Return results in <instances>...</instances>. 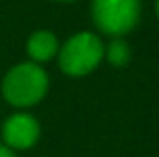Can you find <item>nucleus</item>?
I'll return each mask as SVG.
<instances>
[{
  "label": "nucleus",
  "mask_w": 159,
  "mask_h": 157,
  "mask_svg": "<svg viewBox=\"0 0 159 157\" xmlns=\"http://www.w3.org/2000/svg\"><path fill=\"white\" fill-rule=\"evenodd\" d=\"M48 77L39 63H20L6 73L2 95L14 107H30L47 95Z\"/></svg>",
  "instance_id": "nucleus-1"
},
{
  "label": "nucleus",
  "mask_w": 159,
  "mask_h": 157,
  "mask_svg": "<svg viewBox=\"0 0 159 157\" xmlns=\"http://www.w3.org/2000/svg\"><path fill=\"white\" fill-rule=\"evenodd\" d=\"M105 56L101 38L93 32H79L62 44L58 52V67L70 77H83L99 67Z\"/></svg>",
  "instance_id": "nucleus-2"
},
{
  "label": "nucleus",
  "mask_w": 159,
  "mask_h": 157,
  "mask_svg": "<svg viewBox=\"0 0 159 157\" xmlns=\"http://www.w3.org/2000/svg\"><path fill=\"white\" fill-rule=\"evenodd\" d=\"M93 22L105 34L121 36L131 32L139 22V0H93L91 4Z\"/></svg>",
  "instance_id": "nucleus-3"
},
{
  "label": "nucleus",
  "mask_w": 159,
  "mask_h": 157,
  "mask_svg": "<svg viewBox=\"0 0 159 157\" xmlns=\"http://www.w3.org/2000/svg\"><path fill=\"white\" fill-rule=\"evenodd\" d=\"M2 135H4L6 147H10V149H28L39 141L40 127L34 117H30L26 113H16L6 119Z\"/></svg>",
  "instance_id": "nucleus-4"
},
{
  "label": "nucleus",
  "mask_w": 159,
  "mask_h": 157,
  "mask_svg": "<svg viewBox=\"0 0 159 157\" xmlns=\"http://www.w3.org/2000/svg\"><path fill=\"white\" fill-rule=\"evenodd\" d=\"M58 51V40L51 30H39L28 38L26 43V52L34 63H44L52 59Z\"/></svg>",
  "instance_id": "nucleus-5"
},
{
  "label": "nucleus",
  "mask_w": 159,
  "mask_h": 157,
  "mask_svg": "<svg viewBox=\"0 0 159 157\" xmlns=\"http://www.w3.org/2000/svg\"><path fill=\"white\" fill-rule=\"evenodd\" d=\"M107 56H109V63H113L115 67H123L127 65L129 61V48L123 40H115V43L109 44V51H107Z\"/></svg>",
  "instance_id": "nucleus-6"
},
{
  "label": "nucleus",
  "mask_w": 159,
  "mask_h": 157,
  "mask_svg": "<svg viewBox=\"0 0 159 157\" xmlns=\"http://www.w3.org/2000/svg\"><path fill=\"white\" fill-rule=\"evenodd\" d=\"M0 157H14V153H12V149H10V147L0 145Z\"/></svg>",
  "instance_id": "nucleus-7"
},
{
  "label": "nucleus",
  "mask_w": 159,
  "mask_h": 157,
  "mask_svg": "<svg viewBox=\"0 0 159 157\" xmlns=\"http://www.w3.org/2000/svg\"><path fill=\"white\" fill-rule=\"evenodd\" d=\"M155 10H157V16H159V0H157V4H155Z\"/></svg>",
  "instance_id": "nucleus-8"
},
{
  "label": "nucleus",
  "mask_w": 159,
  "mask_h": 157,
  "mask_svg": "<svg viewBox=\"0 0 159 157\" xmlns=\"http://www.w3.org/2000/svg\"><path fill=\"white\" fill-rule=\"evenodd\" d=\"M61 2H73V0H61Z\"/></svg>",
  "instance_id": "nucleus-9"
}]
</instances>
